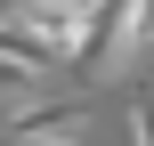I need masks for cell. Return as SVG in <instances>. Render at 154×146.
<instances>
[{
    "mask_svg": "<svg viewBox=\"0 0 154 146\" xmlns=\"http://www.w3.org/2000/svg\"><path fill=\"white\" fill-rule=\"evenodd\" d=\"M81 122H89L81 98H49V106L8 114V146H81Z\"/></svg>",
    "mask_w": 154,
    "mask_h": 146,
    "instance_id": "cell-3",
    "label": "cell"
},
{
    "mask_svg": "<svg viewBox=\"0 0 154 146\" xmlns=\"http://www.w3.org/2000/svg\"><path fill=\"white\" fill-rule=\"evenodd\" d=\"M138 49H154V0H97V24H89V49L73 57V73L81 81H106Z\"/></svg>",
    "mask_w": 154,
    "mask_h": 146,
    "instance_id": "cell-2",
    "label": "cell"
},
{
    "mask_svg": "<svg viewBox=\"0 0 154 146\" xmlns=\"http://www.w3.org/2000/svg\"><path fill=\"white\" fill-rule=\"evenodd\" d=\"M130 146H154V81L130 98Z\"/></svg>",
    "mask_w": 154,
    "mask_h": 146,
    "instance_id": "cell-4",
    "label": "cell"
},
{
    "mask_svg": "<svg viewBox=\"0 0 154 146\" xmlns=\"http://www.w3.org/2000/svg\"><path fill=\"white\" fill-rule=\"evenodd\" d=\"M16 41H32L49 65H73L81 49H89V24H97V0H16L8 16H0Z\"/></svg>",
    "mask_w": 154,
    "mask_h": 146,
    "instance_id": "cell-1",
    "label": "cell"
}]
</instances>
